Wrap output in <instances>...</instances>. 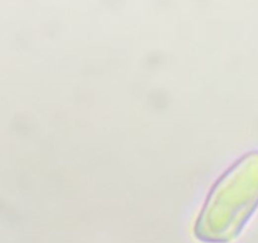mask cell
<instances>
[{
    "instance_id": "cell-1",
    "label": "cell",
    "mask_w": 258,
    "mask_h": 243,
    "mask_svg": "<svg viewBox=\"0 0 258 243\" xmlns=\"http://www.w3.org/2000/svg\"><path fill=\"white\" fill-rule=\"evenodd\" d=\"M258 210V151L228 166L213 183L192 224L199 243H233Z\"/></svg>"
}]
</instances>
